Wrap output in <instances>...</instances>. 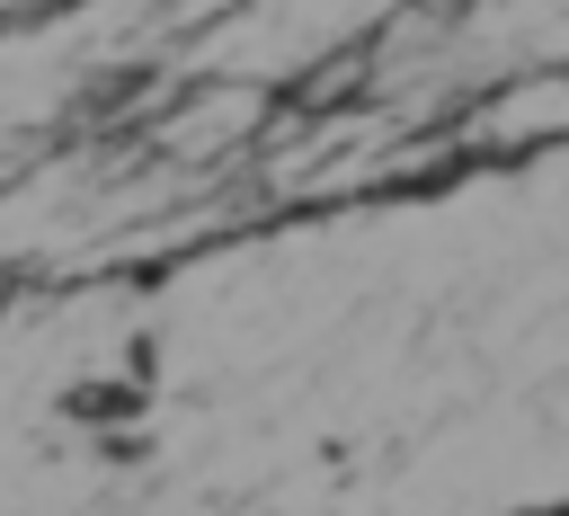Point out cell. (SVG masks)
Masks as SVG:
<instances>
[{"instance_id":"1","label":"cell","mask_w":569,"mask_h":516,"mask_svg":"<svg viewBox=\"0 0 569 516\" xmlns=\"http://www.w3.org/2000/svg\"><path fill=\"white\" fill-rule=\"evenodd\" d=\"M533 133H569V71L498 89V98L471 116V133H462V142H533Z\"/></svg>"}]
</instances>
